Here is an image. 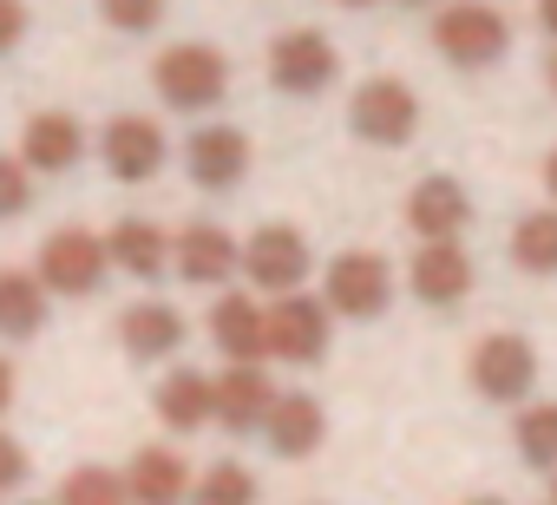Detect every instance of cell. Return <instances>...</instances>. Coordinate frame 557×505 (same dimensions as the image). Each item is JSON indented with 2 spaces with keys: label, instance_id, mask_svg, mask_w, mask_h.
<instances>
[{
  "label": "cell",
  "instance_id": "8fae6325",
  "mask_svg": "<svg viewBox=\"0 0 557 505\" xmlns=\"http://www.w3.org/2000/svg\"><path fill=\"white\" fill-rule=\"evenodd\" d=\"M171 263H177V276L190 290H216V283H230L243 270V243L223 223H190L177 236V249H171Z\"/></svg>",
  "mask_w": 557,
  "mask_h": 505
},
{
  "label": "cell",
  "instance_id": "3957f363",
  "mask_svg": "<svg viewBox=\"0 0 557 505\" xmlns=\"http://www.w3.org/2000/svg\"><path fill=\"white\" fill-rule=\"evenodd\" d=\"M322 303L335 316H348V322L387 316V303H394V263L381 257V249H342V257L329 263V276H322Z\"/></svg>",
  "mask_w": 557,
  "mask_h": 505
},
{
  "label": "cell",
  "instance_id": "d4e9b609",
  "mask_svg": "<svg viewBox=\"0 0 557 505\" xmlns=\"http://www.w3.org/2000/svg\"><path fill=\"white\" fill-rule=\"evenodd\" d=\"M511 440H518L524 466H537V472H557V401H537V407H524Z\"/></svg>",
  "mask_w": 557,
  "mask_h": 505
},
{
  "label": "cell",
  "instance_id": "6da1fadb",
  "mask_svg": "<svg viewBox=\"0 0 557 505\" xmlns=\"http://www.w3.org/2000/svg\"><path fill=\"white\" fill-rule=\"evenodd\" d=\"M151 86L171 112H210L223 93H230V60L203 40H184V47H164L158 66H151Z\"/></svg>",
  "mask_w": 557,
  "mask_h": 505
},
{
  "label": "cell",
  "instance_id": "836d02e7",
  "mask_svg": "<svg viewBox=\"0 0 557 505\" xmlns=\"http://www.w3.org/2000/svg\"><path fill=\"white\" fill-rule=\"evenodd\" d=\"M544 184H550V197H557V151L544 158Z\"/></svg>",
  "mask_w": 557,
  "mask_h": 505
},
{
  "label": "cell",
  "instance_id": "e0dca14e",
  "mask_svg": "<svg viewBox=\"0 0 557 505\" xmlns=\"http://www.w3.org/2000/svg\"><path fill=\"white\" fill-rule=\"evenodd\" d=\"M407 223H413L420 243H453L472 223V197L453 177H420L413 197H407Z\"/></svg>",
  "mask_w": 557,
  "mask_h": 505
},
{
  "label": "cell",
  "instance_id": "52a82bcc",
  "mask_svg": "<svg viewBox=\"0 0 557 505\" xmlns=\"http://www.w3.org/2000/svg\"><path fill=\"white\" fill-rule=\"evenodd\" d=\"M269 79L283 86V93H296V99H315V93H329L342 79V53H335L329 34L296 27V34H283V40L269 47Z\"/></svg>",
  "mask_w": 557,
  "mask_h": 505
},
{
  "label": "cell",
  "instance_id": "f546056e",
  "mask_svg": "<svg viewBox=\"0 0 557 505\" xmlns=\"http://www.w3.org/2000/svg\"><path fill=\"white\" fill-rule=\"evenodd\" d=\"M21 485H27V446L14 433H0V498L21 492Z\"/></svg>",
  "mask_w": 557,
  "mask_h": 505
},
{
  "label": "cell",
  "instance_id": "603a6c76",
  "mask_svg": "<svg viewBox=\"0 0 557 505\" xmlns=\"http://www.w3.org/2000/svg\"><path fill=\"white\" fill-rule=\"evenodd\" d=\"M47 329V283L27 270H0V342H34Z\"/></svg>",
  "mask_w": 557,
  "mask_h": 505
},
{
  "label": "cell",
  "instance_id": "74e56055",
  "mask_svg": "<svg viewBox=\"0 0 557 505\" xmlns=\"http://www.w3.org/2000/svg\"><path fill=\"white\" fill-rule=\"evenodd\" d=\"M550 505H557V472H550Z\"/></svg>",
  "mask_w": 557,
  "mask_h": 505
},
{
  "label": "cell",
  "instance_id": "9c48e42d",
  "mask_svg": "<svg viewBox=\"0 0 557 505\" xmlns=\"http://www.w3.org/2000/svg\"><path fill=\"white\" fill-rule=\"evenodd\" d=\"M348 125H355V138H368V145H407V138L420 132V99H413L400 79H368V86L355 93V106H348Z\"/></svg>",
  "mask_w": 557,
  "mask_h": 505
},
{
  "label": "cell",
  "instance_id": "f35d334b",
  "mask_svg": "<svg viewBox=\"0 0 557 505\" xmlns=\"http://www.w3.org/2000/svg\"><path fill=\"white\" fill-rule=\"evenodd\" d=\"M400 8H426V0H400Z\"/></svg>",
  "mask_w": 557,
  "mask_h": 505
},
{
  "label": "cell",
  "instance_id": "1f68e13d",
  "mask_svg": "<svg viewBox=\"0 0 557 505\" xmlns=\"http://www.w3.org/2000/svg\"><path fill=\"white\" fill-rule=\"evenodd\" d=\"M8 407H14V361L0 355V414H8Z\"/></svg>",
  "mask_w": 557,
  "mask_h": 505
},
{
  "label": "cell",
  "instance_id": "2e32d148",
  "mask_svg": "<svg viewBox=\"0 0 557 505\" xmlns=\"http://www.w3.org/2000/svg\"><path fill=\"white\" fill-rule=\"evenodd\" d=\"M262 440L269 453H283V459H309L322 440H329V414L315 394H275L269 420H262Z\"/></svg>",
  "mask_w": 557,
  "mask_h": 505
},
{
  "label": "cell",
  "instance_id": "ba28073f",
  "mask_svg": "<svg viewBox=\"0 0 557 505\" xmlns=\"http://www.w3.org/2000/svg\"><path fill=\"white\" fill-rule=\"evenodd\" d=\"M472 387L498 407H518L537 387V348L524 335H485L472 348Z\"/></svg>",
  "mask_w": 557,
  "mask_h": 505
},
{
  "label": "cell",
  "instance_id": "4dcf8cb0",
  "mask_svg": "<svg viewBox=\"0 0 557 505\" xmlns=\"http://www.w3.org/2000/svg\"><path fill=\"white\" fill-rule=\"evenodd\" d=\"M21 34H27V8L21 0H0V53H14Z\"/></svg>",
  "mask_w": 557,
  "mask_h": 505
},
{
  "label": "cell",
  "instance_id": "ffe728a7",
  "mask_svg": "<svg viewBox=\"0 0 557 505\" xmlns=\"http://www.w3.org/2000/svg\"><path fill=\"white\" fill-rule=\"evenodd\" d=\"M125 492L132 505H184L190 498V466L171 446H138L125 466Z\"/></svg>",
  "mask_w": 557,
  "mask_h": 505
},
{
  "label": "cell",
  "instance_id": "83f0119b",
  "mask_svg": "<svg viewBox=\"0 0 557 505\" xmlns=\"http://www.w3.org/2000/svg\"><path fill=\"white\" fill-rule=\"evenodd\" d=\"M99 14L119 34H151V27H164V0H99Z\"/></svg>",
  "mask_w": 557,
  "mask_h": 505
},
{
  "label": "cell",
  "instance_id": "d590c367",
  "mask_svg": "<svg viewBox=\"0 0 557 505\" xmlns=\"http://www.w3.org/2000/svg\"><path fill=\"white\" fill-rule=\"evenodd\" d=\"M550 93H557V53H550Z\"/></svg>",
  "mask_w": 557,
  "mask_h": 505
},
{
  "label": "cell",
  "instance_id": "484cf974",
  "mask_svg": "<svg viewBox=\"0 0 557 505\" xmlns=\"http://www.w3.org/2000/svg\"><path fill=\"white\" fill-rule=\"evenodd\" d=\"M190 505H256V472H243L236 459H216L210 472H197Z\"/></svg>",
  "mask_w": 557,
  "mask_h": 505
},
{
  "label": "cell",
  "instance_id": "f1b7e54d",
  "mask_svg": "<svg viewBox=\"0 0 557 505\" xmlns=\"http://www.w3.org/2000/svg\"><path fill=\"white\" fill-rule=\"evenodd\" d=\"M34 204V171L21 164V158H8V151H0V223H8V217H21Z\"/></svg>",
  "mask_w": 557,
  "mask_h": 505
},
{
  "label": "cell",
  "instance_id": "4fadbf2b",
  "mask_svg": "<svg viewBox=\"0 0 557 505\" xmlns=\"http://www.w3.org/2000/svg\"><path fill=\"white\" fill-rule=\"evenodd\" d=\"M269 407H275V381L262 374V361H230L223 374H216V427L223 433H256L262 420H269Z\"/></svg>",
  "mask_w": 557,
  "mask_h": 505
},
{
  "label": "cell",
  "instance_id": "7402d4cb",
  "mask_svg": "<svg viewBox=\"0 0 557 505\" xmlns=\"http://www.w3.org/2000/svg\"><path fill=\"white\" fill-rule=\"evenodd\" d=\"M119 342H125L132 361H164V355H177V342H184V316H177L171 303H138V309L119 316Z\"/></svg>",
  "mask_w": 557,
  "mask_h": 505
},
{
  "label": "cell",
  "instance_id": "8992f818",
  "mask_svg": "<svg viewBox=\"0 0 557 505\" xmlns=\"http://www.w3.org/2000/svg\"><path fill=\"white\" fill-rule=\"evenodd\" d=\"M112 257H106V236L92 230H53L47 249H40V283L47 296H92L106 283Z\"/></svg>",
  "mask_w": 557,
  "mask_h": 505
},
{
  "label": "cell",
  "instance_id": "d6986e66",
  "mask_svg": "<svg viewBox=\"0 0 557 505\" xmlns=\"http://www.w3.org/2000/svg\"><path fill=\"white\" fill-rule=\"evenodd\" d=\"M151 407H158V420H164L171 433H197V427L216 420V381L197 374V368H171V374L158 381Z\"/></svg>",
  "mask_w": 557,
  "mask_h": 505
},
{
  "label": "cell",
  "instance_id": "e575fe53",
  "mask_svg": "<svg viewBox=\"0 0 557 505\" xmlns=\"http://www.w3.org/2000/svg\"><path fill=\"white\" fill-rule=\"evenodd\" d=\"M466 505H505V498H466Z\"/></svg>",
  "mask_w": 557,
  "mask_h": 505
},
{
  "label": "cell",
  "instance_id": "7c38bea8",
  "mask_svg": "<svg viewBox=\"0 0 557 505\" xmlns=\"http://www.w3.org/2000/svg\"><path fill=\"white\" fill-rule=\"evenodd\" d=\"M407 290L426 309H459L466 290H472V257H466L459 243H420L413 263H407Z\"/></svg>",
  "mask_w": 557,
  "mask_h": 505
},
{
  "label": "cell",
  "instance_id": "44dd1931",
  "mask_svg": "<svg viewBox=\"0 0 557 505\" xmlns=\"http://www.w3.org/2000/svg\"><path fill=\"white\" fill-rule=\"evenodd\" d=\"M106 257H112V270H125V276H138V283H158V276L171 270V236H164L158 223L125 217V223H112V236H106Z\"/></svg>",
  "mask_w": 557,
  "mask_h": 505
},
{
  "label": "cell",
  "instance_id": "8d00e7d4",
  "mask_svg": "<svg viewBox=\"0 0 557 505\" xmlns=\"http://www.w3.org/2000/svg\"><path fill=\"white\" fill-rule=\"evenodd\" d=\"M342 8H374V0H342Z\"/></svg>",
  "mask_w": 557,
  "mask_h": 505
},
{
  "label": "cell",
  "instance_id": "9a60e30c",
  "mask_svg": "<svg viewBox=\"0 0 557 505\" xmlns=\"http://www.w3.org/2000/svg\"><path fill=\"white\" fill-rule=\"evenodd\" d=\"M86 158V125L73 112H34L27 132H21V164L40 171V177H60Z\"/></svg>",
  "mask_w": 557,
  "mask_h": 505
},
{
  "label": "cell",
  "instance_id": "30bf717a",
  "mask_svg": "<svg viewBox=\"0 0 557 505\" xmlns=\"http://www.w3.org/2000/svg\"><path fill=\"white\" fill-rule=\"evenodd\" d=\"M99 151H106V171H112L119 184H151V177L164 171V158H171V145H164V132H158V119H138V112L112 119V125H106V138H99Z\"/></svg>",
  "mask_w": 557,
  "mask_h": 505
},
{
  "label": "cell",
  "instance_id": "ac0fdd59",
  "mask_svg": "<svg viewBox=\"0 0 557 505\" xmlns=\"http://www.w3.org/2000/svg\"><path fill=\"white\" fill-rule=\"evenodd\" d=\"M210 342H216L230 361H262V355H269V309L249 303L243 290H236V296H216V309H210Z\"/></svg>",
  "mask_w": 557,
  "mask_h": 505
},
{
  "label": "cell",
  "instance_id": "7a4b0ae2",
  "mask_svg": "<svg viewBox=\"0 0 557 505\" xmlns=\"http://www.w3.org/2000/svg\"><path fill=\"white\" fill-rule=\"evenodd\" d=\"M433 47H440V60L479 73V66L505 60L511 27H505L498 8H485V0H453V8H440V21H433Z\"/></svg>",
  "mask_w": 557,
  "mask_h": 505
},
{
  "label": "cell",
  "instance_id": "277c9868",
  "mask_svg": "<svg viewBox=\"0 0 557 505\" xmlns=\"http://www.w3.org/2000/svg\"><path fill=\"white\" fill-rule=\"evenodd\" d=\"M329 335H335V309L322 296H275L269 303V355L275 361H296V368H315L329 355Z\"/></svg>",
  "mask_w": 557,
  "mask_h": 505
},
{
  "label": "cell",
  "instance_id": "4316f807",
  "mask_svg": "<svg viewBox=\"0 0 557 505\" xmlns=\"http://www.w3.org/2000/svg\"><path fill=\"white\" fill-rule=\"evenodd\" d=\"M60 505H132V492H125V472H112V466H79V472H66Z\"/></svg>",
  "mask_w": 557,
  "mask_h": 505
},
{
  "label": "cell",
  "instance_id": "5b68a950",
  "mask_svg": "<svg viewBox=\"0 0 557 505\" xmlns=\"http://www.w3.org/2000/svg\"><path fill=\"white\" fill-rule=\"evenodd\" d=\"M309 270H315V249H309V236L289 230V223H262V230L243 243V276H249L256 290H269V296L302 290Z\"/></svg>",
  "mask_w": 557,
  "mask_h": 505
},
{
  "label": "cell",
  "instance_id": "d6a6232c",
  "mask_svg": "<svg viewBox=\"0 0 557 505\" xmlns=\"http://www.w3.org/2000/svg\"><path fill=\"white\" fill-rule=\"evenodd\" d=\"M537 21H544V27L557 34V0H537Z\"/></svg>",
  "mask_w": 557,
  "mask_h": 505
},
{
  "label": "cell",
  "instance_id": "5bb4252c",
  "mask_svg": "<svg viewBox=\"0 0 557 505\" xmlns=\"http://www.w3.org/2000/svg\"><path fill=\"white\" fill-rule=\"evenodd\" d=\"M184 171H190V184H203V190H230V184H243V171H249V138H243L236 125H203V132L184 138Z\"/></svg>",
  "mask_w": 557,
  "mask_h": 505
},
{
  "label": "cell",
  "instance_id": "cb8c5ba5",
  "mask_svg": "<svg viewBox=\"0 0 557 505\" xmlns=\"http://www.w3.org/2000/svg\"><path fill=\"white\" fill-rule=\"evenodd\" d=\"M511 263L524 276H557V204L518 217V230H511Z\"/></svg>",
  "mask_w": 557,
  "mask_h": 505
}]
</instances>
